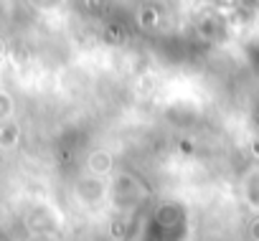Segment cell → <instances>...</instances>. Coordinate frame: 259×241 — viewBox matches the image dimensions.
Returning <instances> with one entry per match:
<instances>
[{
	"mask_svg": "<svg viewBox=\"0 0 259 241\" xmlns=\"http://www.w3.org/2000/svg\"><path fill=\"white\" fill-rule=\"evenodd\" d=\"M109 165H112V160H109L107 153H94V155H92V168H94L97 173H99V170H102V173L109 170Z\"/></svg>",
	"mask_w": 259,
	"mask_h": 241,
	"instance_id": "7a4b0ae2",
	"label": "cell"
},
{
	"mask_svg": "<svg viewBox=\"0 0 259 241\" xmlns=\"http://www.w3.org/2000/svg\"><path fill=\"white\" fill-rule=\"evenodd\" d=\"M18 142V130L13 125L8 127H0V145H6V148H13Z\"/></svg>",
	"mask_w": 259,
	"mask_h": 241,
	"instance_id": "6da1fadb",
	"label": "cell"
}]
</instances>
